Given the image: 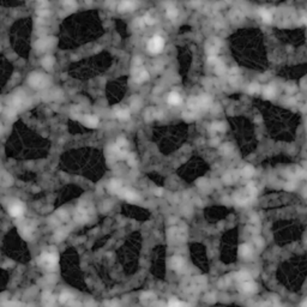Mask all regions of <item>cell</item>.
I'll use <instances>...</instances> for the list:
<instances>
[{"label": "cell", "mask_w": 307, "mask_h": 307, "mask_svg": "<svg viewBox=\"0 0 307 307\" xmlns=\"http://www.w3.org/2000/svg\"><path fill=\"white\" fill-rule=\"evenodd\" d=\"M40 1H42V0H40Z\"/></svg>", "instance_id": "29"}, {"label": "cell", "mask_w": 307, "mask_h": 307, "mask_svg": "<svg viewBox=\"0 0 307 307\" xmlns=\"http://www.w3.org/2000/svg\"><path fill=\"white\" fill-rule=\"evenodd\" d=\"M301 307H307V300L304 302V304H302V305H301Z\"/></svg>", "instance_id": "28"}, {"label": "cell", "mask_w": 307, "mask_h": 307, "mask_svg": "<svg viewBox=\"0 0 307 307\" xmlns=\"http://www.w3.org/2000/svg\"><path fill=\"white\" fill-rule=\"evenodd\" d=\"M163 47H165V41H163V38H162L161 36H158V35L154 36V37L148 42V51H149L150 53H152V54H156V53L161 52V51L163 49Z\"/></svg>", "instance_id": "2"}, {"label": "cell", "mask_w": 307, "mask_h": 307, "mask_svg": "<svg viewBox=\"0 0 307 307\" xmlns=\"http://www.w3.org/2000/svg\"><path fill=\"white\" fill-rule=\"evenodd\" d=\"M135 162H136V161H135L133 156H131V157L129 156V163H130V165H135Z\"/></svg>", "instance_id": "25"}, {"label": "cell", "mask_w": 307, "mask_h": 307, "mask_svg": "<svg viewBox=\"0 0 307 307\" xmlns=\"http://www.w3.org/2000/svg\"><path fill=\"white\" fill-rule=\"evenodd\" d=\"M250 90H251V93H256V91L259 90V85L254 83V84H252V85L250 87Z\"/></svg>", "instance_id": "23"}, {"label": "cell", "mask_w": 307, "mask_h": 307, "mask_svg": "<svg viewBox=\"0 0 307 307\" xmlns=\"http://www.w3.org/2000/svg\"><path fill=\"white\" fill-rule=\"evenodd\" d=\"M108 188L110 192L113 193H119L121 191V182L119 180H112L109 184H108Z\"/></svg>", "instance_id": "7"}, {"label": "cell", "mask_w": 307, "mask_h": 307, "mask_svg": "<svg viewBox=\"0 0 307 307\" xmlns=\"http://www.w3.org/2000/svg\"><path fill=\"white\" fill-rule=\"evenodd\" d=\"M8 212L12 217H21L24 212V205L21 202H15L10 205L8 207Z\"/></svg>", "instance_id": "3"}, {"label": "cell", "mask_w": 307, "mask_h": 307, "mask_svg": "<svg viewBox=\"0 0 307 307\" xmlns=\"http://www.w3.org/2000/svg\"><path fill=\"white\" fill-rule=\"evenodd\" d=\"M149 78V74H148V72L145 71V70H142L138 74H137L136 77V80L138 83H142V82H144V80H146Z\"/></svg>", "instance_id": "14"}, {"label": "cell", "mask_w": 307, "mask_h": 307, "mask_svg": "<svg viewBox=\"0 0 307 307\" xmlns=\"http://www.w3.org/2000/svg\"><path fill=\"white\" fill-rule=\"evenodd\" d=\"M171 265L174 270H179L184 266V259L181 257H173L171 260Z\"/></svg>", "instance_id": "9"}, {"label": "cell", "mask_w": 307, "mask_h": 307, "mask_svg": "<svg viewBox=\"0 0 307 307\" xmlns=\"http://www.w3.org/2000/svg\"><path fill=\"white\" fill-rule=\"evenodd\" d=\"M241 290L245 292V293H248V294L256 293V292H257V284H256L253 281L243 282V283L241 284Z\"/></svg>", "instance_id": "5"}, {"label": "cell", "mask_w": 307, "mask_h": 307, "mask_svg": "<svg viewBox=\"0 0 307 307\" xmlns=\"http://www.w3.org/2000/svg\"><path fill=\"white\" fill-rule=\"evenodd\" d=\"M116 116L120 120H126L130 118V112L127 109H119V110H116Z\"/></svg>", "instance_id": "13"}, {"label": "cell", "mask_w": 307, "mask_h": 307, "mask_svg": "<svg viewBox=\"0 0 307 307\" xmlns=\"http://www.w3.org/2000/svg\"><path fill=\"white\" fill-rule=\"evenodd\" d=\"M21 234H22V237L25 238V239H30V238H31V230H30L28 227H25V226L21 228Z\"/></svg>", "instance_id": "18"}, {"label": "cell", "mask_w": 307, "mask_h": 307, "mask_svg": "<svg viewBox=\"0 0 307 307\" xmlns=\"http://www.w3.org/2000/svg\"><path fill=\"white\" fill-rule=\"evenodd\" d=\"M51 60H52L51 58H46V59L43 60V65H44L46 67H51V63H49Z\"/></svg>", "instance_id": "24"}, {"label": "cell", "mask_w": 307, "mask_h": 307, "mask_svg": "<svg viewBox=\"0 0 307 307\" xmlns=\"http://www.w3.org/2000/svg\"><path fill=\"white\" fill-rule=\"evenodd\" d=\"M167 307H186V305H185L184 302L179 301L178 299H171Z\"/></svg>", "instance_id": "16"}, {"label": "cell", "mask_w": 307, "mask_h": 307, "mask_svg": "<svg viewBox=\"0 0 307 307\" xmlns=\"http://www.w3.org/2000/svg\"><path fill=\"white\" fill-rule=\"evenodd\" d=\"M155 194H156V196H161V194H162V190H161V188H160V190H156V191H155Z\"/></svg>", "instance_id": "26"}, {"label": "cell", "mask_w": 307, "mask_h": 307, "mask_svg": "<svg viewBox=\"0 0 307 307\" xmlns=\"http://www.w3.org/2000/svg\"><path fill=\"white\" fill-rule=\"evenodd\" d=\"M144 22H145L146 24H149V25H152V24H154V19L151 18L150 15H146V16L144 17Z\"/></svg>", "instance_id": "22"}, {"label": "cell", "mask_w": 307, "mask_h": 307, "mask_svg": "<svg viewBox=\"0 0 307 307\" xmlns=\"http://www.w3.org/2000/svg\"><path fill=\"white\" fill-rule=\"evenodd\" d=\"M84 122L88 127H96L99 125V119L96 116H85L84 118Z\"/></svg>", "instance_id": "10"}, {"label": "cell", "mask_w": 307, "mask_h": 307, "mask_svg": "<svg viewBox=\"0 0 307 307\" xmlns=\"http://www.w3.org/2000/svg\"><path fill=\"white\" fill-rule=\"evenodd\" d=\"M237 278L239 279L240 282H247V281H251V276L247 271H240V273H237Z\"/></svg>", "instance_id": "12"}, {"label": "cell", "mask_w": 307, "mask_h": 307, "mask_svg": "<svg viewBox=\"0 0 307 307\" xmlns=\"http://www.w3.org/2000/svg\"><path fill=\"white\" fill-rule=\"evenodd\" d=\"M59 262V257L55 252H44L38 257V264L47 269H53Z\"/></svg>", "instance_id": "1"}, {"label": "cell", "mask_w": 307, "mask_h": 307, "mask_svg": "<svg viewBox=\"0 0 307 307\" xmlns=\"http://www.w3.org/2000/svg\"><path fill=\"white\" fill-rule=\"evenodd\" d=\"M176 16H178V11H176V8H175V7L171 6V7H168V8H167V17H168V18L174 19Z\"/></svg>", "instance_id": "19"}, {"label": "cell", "mask_w": 307, "mask_h": 307, "mask_svg": "<svg viewBox=\"0 0 307 307\" xmlns=\"http://www.w3.org/2000/svg\"><path fill=\"white\" fill-rule=\"evenodd\" d=\"M136 8V2L133 0H121L118 10L121 11V12H125V11H132Z\"/></svg>", "instance_id": "4"}, {"label": "cell", "mask_w": 307, "mask_h": 307, "mask_svg": "<svg viewBox=\"0 0 307 307\" xmlns=\"http://www.w3.org/2000/svg\"><path fill=\"white\" fill-rule=\"evenodd\" d=\"M119 194H121L125 199H127V201H130V202H136L137 199H138V196H137L133 191H130V190H121V191L119 192Z\"/></svg>", "instance_id": "6"}, {"label": "cell", "mask_w": 307, "mask_h": 307, "mask_svg": "<svg viewBox=\"0 0 307 307\" xmlns=\"http://www.w3.org/2000/svg\"><path fill=\"white\" fill-rule=\"evenodd\" d=\"M260 17H262L263 21L266 22V23L271 22V15H270V12L266 11V10H262V11H260Z\"/></svg>", "instance_id": "17"}, {"label": "cell", "mask_w": 307, "mask_h": 307, "mask_svg": "<svg viewBox=\"0 0 307 307\" xmlns=\"http://www.w3.org/2000/svg\"><path fill=\"white\" fill-rule=\"evenodd\" d=\"M264 96H265L266 99H271L273 96V90L271 88H266V89H265V93H264Z\"/></svg>", "instance_id": "21"}, {"label": "cell", "mask_w": 307, "mask_h": 307, "mask_svg": "<svg viewBox=\"0 0 307 307\" xmlns=\"http://www.w3.org/2000/svg\"><path fill=\"white\" fill-rule=\"evenodd\" d=\"M168 103H171L173 106H176V104H180L181 103V97L178 93H171L169 96H168Z\"/></svg>", "instance_id": "11"}, {"label": "cell", "mask_w": 307, "mask_h": 307, "mask_svg": "<svg viewBox=\"0 0 307 307\" xmlns=\"http://www.w3.org/2000/svg\"><path fill=\"white\" fill-rule=\"evenodd\" d=\"M239 253H240V256L243 257V258H250V257L252 256V250H251V247H250L248 245L243 243V245L240 246Z\"/></svg>", "instance_id": "8"}, {"label": "cell", "mask_w": 307, "mask_h": 307, "mask_svg": "<svg viewBox=\"0 0 307 307\" xmlns=\"http://www.w3.org/2000/svg\"><path fill=\"white\" fill-rule=\"evenodd\" d=\"M262 307H273V304H271V302H265V304H264Z\"/></svg>", "instance_id": "27"}, {"label": "cell", "mask_w": 307, "mask_h": 307, "mask_svg": "<svg viewBox=\"0 0 307 307\" xmlns=\"http://www.w3.org/2000/svg\"><path fill=\"white\" fill-rule=\"evenodd\" d=\"M253 173H254V169H253L252 167H246V168H243V171H242V175L246 176V178H250V176L253 175Z\"/></svg>", "instance_id": "20"}, {"label": "cell", "mask_w": 307, "mask_h": 307, "mask_svg": "<svg viewBox=\"0 0 307 307\" xmlns=\"http://www.w3.org/2000/svg\"><path fill=\"white\" fill-rule=\"evenodd\" d=\"M72 299H73V296H72L68 292H64V293L60 295V302H61V304H67V302H70Z\"/></svg>", "instance_id": "15"}]
</instances>
